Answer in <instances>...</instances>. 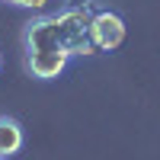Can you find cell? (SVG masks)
Listing matches in <instances>:
<instances>
[{"label":"cell","instance_id":"obj_1","mask_svg":"<svg viewBox=\"0 0 160 160\" xmlns=\"http://www.w3.org/2000/svg\"><path fill=\"white\" fill-rule=\"evenodd\" d=\"M48 29L55 35V42L68 51V55H93V42H90V19L93 13L90 7H71L64 13H55V16H45Z\"/></svg>","mask_w":160,"mask_h":160},{"label":"cell","instance_id":"obj_2","mask_svg":"<svg viewBox=\"0 0 160 160\" xmlns=\"http://www.w3.org/2000/svg\"><path fill=\"white\" fill-rule=\"evenodd\" d=\"M90 42L96 51H115L125 42V19L112 10H99L90 19Z\"/></svg>","mask_w":160,"mask_h":160},{"label":"cell","instance_id":"obj_3","mask_svg":"<svg viewBox=\"0 0 160 160\" xmlns=\"http://www.w3.org/2000/svg\"><path fill=\"white\" fill-rule=\"evenodd\" d=\"M22 148V125L10 115H0V157H13Z\"/></svg>","mask_w":160,"mask_h":160},{"label":"cell","instance_id":"obj_4","mask_svg":"<svg viewBox=\"0 0 160 160\" xmlns=\"http://www.w3.org/2000/svg\"><path fill=\"white\" fill-rule=\"evenodd\" d=\"M0 3H10V7H22V10H45L48 0H0Z\"/></svg>","mask_w":160,"mask_h":160},{"label":"cell","instance_id":"obj_5","mask_svg":"<svg viewBox=\"0 0 160 160\" xmlns=\"http://www.w3.org/2000/svg\"><path fill=\"white\" fill-rule=\"evenodd\" d=\"M0 68H3V55H0Z\"/></svg>","mask_w":160,"mask_h":160},{"label":"cell","instance_id":"obj_6","mask_svg":"<svg viewBox=\"0 0 160 160\" xmlns=\"http://www.w3.org/2000/svg\"><path fill=\"white\" fill-rule=\"evenodd\" d=\"M0 160H7V157H0Z\"/></svg>","mask_w":160,"mask_h":160}]
</instances>
